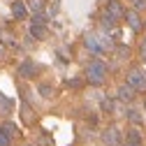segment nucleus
<instances>
[{"mask_svg":"<svg viewBox=\"0 0 146 146\" xmlns=\"http://www.w3.org/2000/svg\"><path fill=\"white\" fill-rule=\"evenodd\" d=\"M104 79H107V63L100 58L90 60L86 65V81L90 86H100V84H104Z\"/></svg>","mask_w":146,"mask_h":146,"instance_id":"nucleus-1","label":"nucleus"},{"mask_svg":"<svg viewBox=\"0 0 146 146\" xmlns=\"http://www.w3.org/2000/svg\"><path fill=\"white\" fill-rule=\"evenodd\" d=\"M125 81L130 84L135 90H144V88H146V74H144V72H141L139 67H132L130 72H127Z\"/></svg>","mask_w":146,"mask_h":146,"instance_id":"nucleus-2","label":"nucleus"},{"mask_svg":"<svg viewBox=\"0 0 146 146\" xmlns=\"http://www.w3.org/2000/svg\"><path fill=\"white\" fill-rule=\"evenodd\" d=\"M102 139H104L107 146H121V144H123V132L118 130L116 125H109L107 130L102 132Z\"/></svg>","mask_w":146,"mask_h":146,"instance_id":"nucleus-3","label":"nucleus"},{"mask_svg":"<svg viewBox=\"0 0 146 146\" xmlns=\"http://www.w3.org/2000/svg\"><path fill=\"white\" fill-rule=\"evenodd\" d=\"M104 12L111 16L114 21L125 19V7H123V3H121V0H109V3H107V7H104Z\"/></svg>","mask_w":146,"mask_h":146,"instance_id":"nucleus-4","label":"nucleus"},{"mask_svg":"<svg viewBox=\"0 0 146 146\" xmlns=\"http://www.w3.org/2000/svg\"><path fill=\"white\" fill-rule=\"evenodd\" d=\"M40 74V65L37 63H33V60H23L19 65V77L23 79H33V77H37Z\"/></svg>","mask_w":146,"mask_h":146,"instance_id":"nucleus-5","label":"nucleus"},{"mask_svg":"<svg viewBox=\"0 0 146 146\" xmlns=\"http://www.w3.org/2000/svg\"><path fill=\"white\" fill-rule=\"evenodd\" d=\"M141 144H144V137H141V132L137 130V127L132 125L130 130L125 132V139H123L121 146H141Z\"/></svg>","mask_w":146,"mask_h":146,"instance_id":"nucleus-6","label":"nucleus"},{"mask_svg":"<svg viewBox=\"0 0 146 146\" xmlns=\"http://www.w3.org/2000/svg\"><path fill=\"white\" fill-rule=\"evenodd\" d=\"M135 95H137V90L130 86V84H121L118 86V90H116V100H121V102H132L135 100Z\"/></svg>","mask_w":146,"mask_h":146,"instance_id":"nucleus-7","label":"nucleus"},{"mask_svg":"<svg viewBox=\"0 0 146 146\" xmlns=\"http://www.w3.org/2000/svg\"><path fill=\"white\" fill-rule=\"evenodd\" d=\"M12 14H14V19H19V21H23L28 16V7H26L23 0H14L12 3Z\"/></svg>","mask_w":146,"mask_h":146,"instance_id":"nucleus-8","label":"nucleus"},{"mask_svg":"<svg viewBox=\"0 0 146 146\" xmlns=\"http://www.w3.org/2000/svg\"><path fill=\"white\" fill-rule=\"evenodd\" d=\"M125 21H127V26H130L135 33H139L141 28H144V23H141V19H139V14L132 9V12H125Z\"/></svg>","mask_w":146,"mask_h":146,"instance_id":"nucleus-9","label":"nucleus"},{"mask_svg":"<svg viewBox=\"0 0 146 146\" xmlns=\"http://www.w3.org/2000/svg\"><path fill=\"white\" fill-rule=\"evenodd\" d=\"M84 44H86V49H90L93 53H102L100 42H98V35H86V37H84Z\"/></svg>","mask_w":146,"mask_h":146,"instance_id":"nucleus-10","label":"nucleus"},{"mask_svg":"<svg viewBox=\"0 0 146 146\" xmlns=\"http://www.w3.org/2000/svg\"><path fill=\"white\" fill-rule=\"evenodd\" d=\"M98 42H100V49H102V53H107V51H114V49H116L114 40L109 37V35H98Z\"/></svg>","mask_w":146,"mask_h":146,"instance_id":"nucleus-11","label":"nucleus"},{"mask_svg":"<svg viewBox=\"0 0 146 146\" xmlns=\"http://www.w3.org/2000/svg\"><path fill=\"white\" fill-rule=\"evenodd\" d=\"M30 35H33V40H44V37H46V26H42V23H30Z\"/></svg>","mask_w":146,"mask_h":146,"instance_id":"nucleus-12","label":"nucleus"},{"mask_svg":"<svg viewBox=\"0 0 146 146\" xmlns=\"http://www.w3.org/2000/svg\"><path fill=\"white\" fill-rule=\"evenodd\" d=\"M127 121H130L132 125H139V123H144L141 109H137V107H130V109H127Z\"/></svg>","mask_w":146,"mask_h":146,"instance_id":"nucleus-13","label":"nucleus"},{"mask_svg":"<svg viewBox=\"0 0 146 146\" xmlns=\"http://www.w3.org/2000/svg\"><path fill=\"white\" fill-rule=\"evenodd\" d=\"M44 7H46V0H28V9L33 14H42Z\"/></svg>","mask_w":146,"mask_h":146,"instance_id":"nucleus-14","label":"nucleus"},{"mask_svg":"<svg viewBox=\"0 0 146 146\" xmlns=\"http://www.w3.org/2000/svg\"><path fill=\"white\" fill-rule=\"evenodd\" d=\"M3 130H5L7 135H9V139H12V137H19V127H16V125H14L12 121H7V123L3 125Z\"/></svg>","mask_w":146,"mask_h":146,"instance_id":"nucleus-15","label":"nucleus"},{"mask_svg":"<svg viewBox=\"0 0 146 146\" xmlns=\"http://www.w3.org/2000/svg\"><path fill=\"white\" fill-rule=\"evenodd\" d=\"M40 93H42V98H53L56 90H53V86H49V84H42L40 86Z\"/></svg>","mask_w":146,"mask_h":146,"instance_id":"nucleus-16","label":"nucleus"},{"mask_svg":"<svg viewBox=\"0 0 146 146\" xmlns=\"http://www.w3.org/2000/svg\"><path fill=\"white\" fill-rule=\"evenodd\" d=\"M100 107H102V111H107V114H111V111H114V102L109 100V98H102Z\"/></svg>","mask_w":146,"mask_h":146,"instance_id":"nucleus-17","label":"nucleus"},{"mask_svg":"<svg viewBox=\"0 0 146 146\" xmlns=\"http://www.w3.org/2000/svg\"><path fill=\"white\" fill-rule=\"evenodd\" d=\"M30 23H42V26H46V14L42 12V14H33V21Z\"/></svg>","mask_w":146,"mask_h":146,"instance_id":"nucleus-18","label":"nucleus"},{"mask_svg":"<svg viewBox=\"0 0 146 146\" xmlns=\"http://www.w3.org/2000/svg\"><path fill=\"white\" fill-rule=\"evenodd\" d=\"M0 146H9V135L0 127Z\"/></svg>","mask_w":146,"mask_h":146,"instance_id":"nucleus-19","label":"nucleus"},{"mask_svg":"<svg viewBox=\"0 0 146 146\" xmlns=\"http://www.w3.org/2000/svg\"><path fill=\"white\" fill-rule=\"evenodd\" d=\"M116 53L121 58H127V56H130V49H127V46H116Z\"/></svg>","mask_w":146,"mask_h":146,"instance_id":"nucleus-20","label":"nucleus"},{"mask_svg":"<svg viewBox=\"0 0 146 146\" xmlns=\"http://www.w3.org/2000/svg\"><path fill=\"white\" fill-rule=\"evenodd\" d=\"M65 84H67V86H70V88H79V86H81V84H84V79H67V81H65Z\"/></svg>","mask_w":146,"mask_h":146,"instance_id":"nucleus-21","label":"nucleus"},{"mask_svg":"<svg viewBox=\"0 0 146 146\" xmlns=\"http://www.w3.org/2000/svg\"><path fill=\"white\" fill-rule=\"evenodd\" d=\"M0 107H3V109H9V102H7L3 95H0Z\"/></svg>","mask_w":146,"mask_h":146,"instance_id":"nucleus-22","label":"nucleus"},{"mask_svg":"<svg viewBox=\"0 0 146 146\" xmlns=\"http://www.w3.org/2000/svg\"><path fill=\"white\" fill-rule=\"evenodd\" d=\"M141 56L146 58V40H144V44H141Z\"/></svg>","mask_w":146,"mask_h":146,"instance_id":"nucleus-23","label":"nucleus"},{"mask_svg":"<svg viewBox=\"0 0 146 146\" xmlns=\"http://www.w3.org/2000/svg\"><path fill=\"white\" fill-rule=\"evenodd\" d=\"M0 60H3V51H0Z\"/></svg>","mask_w":146,"mask_h":146,"instance_id":"nucleus-24","label":"nucleus"},{"mask_svg":"<svg viewBox=\"0 0 146 146\" xmlns=\"http://www.w3.org/2000/svg\"><path fill=\"white\" fill-rule=\"evenodd\" d=\"M144 109H146V100H144Z\"/></svg>","mask_w":146,"mask_h":146,"instance_id":"nucleus-25","label":"nucleus"}]
</instances>
